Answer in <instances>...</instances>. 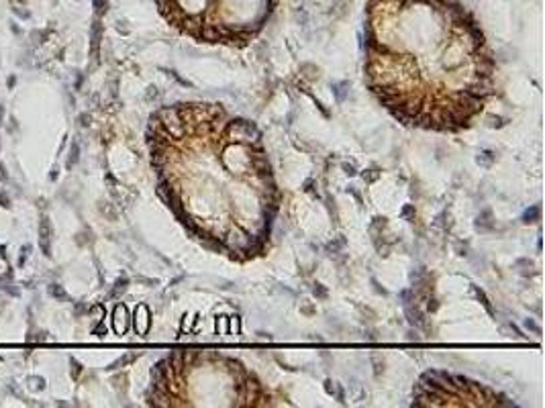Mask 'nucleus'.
I'll return each mask as SVG.
<instances>
[{
  "label": "nucleus",
  "instance_id": "nucleus-1",
  "mask_svg": "<svg viewBox=\"0 0 545 408\" xmlns=\"http://www.w3.org/2000/svg\"><path fill=\"white\" fill-rule=\"evenodd\" d=\"M160 15L178 31L243 47L270 21L278 0H156Z\"/></svg>",
  "mask_w": 545,
  "mask_h": 408
},
{
  "label": "nucleus",
  "instance_id": "nucleus-2",
  "mask_svg": "<svg viewBox=\"0 0 545 408\" xmlns=\"http://www.w3.org/2000/svg\"><path fill=\"white\" fill-rule=\"evenodd\" d=\"M223 241H225L227 251H239V249H243L245 245H250L254 241V235L247 231V229H243L241 225H237V227L229 229L223 235Z\"/></svg>",
  "mask_w": 545,
  "mask_h": 408
},
{
  "label": "nucleus",
  "instance_id": "nucleus-3",
  "mask_svg": "<svg viewBox=\"0 0 545 408\" xmlns=\"http://www.w3.org/2000/svg\"><path fill=\"white\" fill-rule=\"evenodd\" d=\"M133 325H135V333L139 337H145L147 331H150V325H152V315H150V309L145 304H139L135 309V317H133Z\"/></svg>",
  "mask_w": 545,
  "mask_h": 408
},
{
  "label": "nucleus",
  "instance_id": "nucleus-4",
  "mask_svg": "<svg viewBox=\"0 0 545 408\" xmlns=\"http://www.w3.org/2000/svg\"><path fill=\"white\" fill-rule=\"evenodd\" d=\"M129 325H131V319H129V311L125 304H117L115 311H113V329L117 335H125L129 331Z\"/></svg>",
  "mask_w": 545,
  "mask_h": 408
},
{
  "label": "nucleus",
  "instance_id": "nucleus-5",
  "mask_svg": "<svg viewBox=\"0 0 545 408\" xmlns=\"http://www.w3.org/2000/svg\"><path fill=\"white\" fill-rule=\"evenodd\" d=\"M405 315H407V321L411 327H419V329H425L427 323H425V315L421 313V309L417 306V302L413 304H407L405 306Z\"/></svg>",
  "mask_w": 545,
  "mask_h": 408
},
{
  "label": "nucleus",
  "instance_id": "nucleus-6",
  "mask_svg": "<svg viewBox=\"0 0 545 408\" xmlns=\"http://www.w3.org/2000/svg\"><path fill=\"white\" fill-rule=\"evenodd\" d=\"M476 231L478 233H490V231H494V221H492V211L490 209H482L480 215L476 217Z\"/></svg>",
  "mask_w": 545,
  "mask_h": 408
},
{
  "label": "nucleus",
  "instance_id": "nucleus-7",
  "mask_svg": "<svg viewBox=\"0 0 545 408\" xmlns=\"http://www.w3.org/2000/svg\"><path fill=\"white\" fill-rule=\"evenodd\" d=\"M497 158H499V153L497 151H492V149H482L478 156H476V164L480 166V168H492L494 166V162H497Z\"/></svg>",
  "mask_w": 545,
  "mask_h": 408
},
{
  "label": "nucleus",
  "instance_id": "nucleus-8",
  "mask_svg": "<svg viewBox=\"0 0 545 408\" xmlns=\"http://www.w3.org/2000/svg\"><path fill=\"white\" fill-rule=\"evenodd\" d=\"M470 290H472V294L476 296V300H478V302H480V304L484 306V309H486V313H488L490 317H494V315H497V313H494V306H492L490 298L486 296V292H484L482 288H478V286H474V284H472V288H470Z\"/></svg>",
  "mask_w": 545,
  "mask_h": 408
},
{
  "label": "nucleus",
  "instance_id": "nucleus-9",
  "mask_svg": "<svg viewBox=\"0 0 545 408\" xmlns=\"http://www.w3.org/2000/svg\"><path fill=\"white\" fill-rule=\"evenodd\" d=\"M350 88H352V84L348 80H341V82H333L331 84V90H333V96H335L337 102H343L345 98H348Z\"/></svg>",
  "mask_w": 545,
  "mask_h": 408
},
{
  "label": "nucleus",
  "instance_id": "nucleus-10",
  "mask_svg": "<svg viewBox=\"0 0 545 408\" xmlns=\"http://www.w3.org/2000/svg\"><path fill=\"white\" fill-rule=\"evenodd\" d=\"M525 225H533L537 221H541V207L539 204H533V207H529L525 213H523V219H521Z\"/></svg>",
  "mask_w": 545,
  "mask_h": 408
},
{
  "label": "nucleus",
  "instance_id": "nucleus-11",
  "mask_svg": "<svg viewBox=\"0 0 545 408\" xmlns=\"http://www.w3.org/2000/svg\"><path fill=\"white\" fill-rule=\"evenodd\" d=\"M345 245H348V239H345L343 235H337L331 243H327V251H329L331 255H339V253L343 251Z\"/></svg>",
  "mask_w": 545,
  "mask_h": 408
},
{
  "label": "nucleus",
  "instance_id": "nucleus-12",
  "mask_svg": "<svg viewBox=\"0 0 545 408\" xmlns=\"http://www.w3.org/2000/svg\"><path fill=\"white\" fill-rule=\"evenodd\" d=\"M127 286H129V280L127 278H119L115 282V288L111 290V298H119L121 294H125L127 292Z\"/></svg>",
  "mask_w": 545,
  "mask_h": 408
},
{
  "label": "nucleus",
  "instance_id": "nucleus-13",
  "mask_svg": "<svg viewBox=\"0 0 545 408\" xmlns=\"http://www.w3.org/2000/svg\"><path fill=\"white\" fill-rule=\"evenodd\" d=\"M101 45V21H96L92 27V54L96 56V49Z\"/></svg>",
  "mask_w": 545,
  "mask_h": 408
},
{
  "label": "nucleus",
  "instance_id": "nucleus-14",
  "mask_svg": "<svg viewBox=\"0 0 545 408\" xmlns=\"http://www.w3.org/2000/svg\"><path fill=\"white\" fill-rule=\"evenodd\" d=\"M380 176H382V172H380L378 168H372V170H366V172L362 174V180H364L366 184H374V182L380 180Z\"/></svg>",
  "mask_w": 545,
  "mask_h": 408
},
{
  "label": "nucleus",
  "instance_id": "nucleus-15",
  "mask_svg": "<svg viewBox=\"0 0 545 408\" xmlns=\"http://www.w3.org/2000/svg\"><path fill=\"white\" fill-rule=\"evenodd\" d=\"M401 217L409 223H415V217H417V211H415V204H405L401 209Z\"/></svg>",
  "mask_w": 545,
  "mask_h": 408
},
{
  "label": "nucleus",
  "instance_id": "nucleus-16",
  "mask_svg": "<svg viewBox=\"0 0 545 408\" xmlns=\"http://www.w3.org/2000/svg\"><path fill=\"white\" fill-rule=\"evenodd\" d=\"M137 357H139L137 353H129V355H125V357H121V360H117L115 364H111V366H109L107 370H117V368H123L125 364H129V362H135V360H137Z\"/></svg>",
  "mask_w": 545,
  "mask_h": 408
},
{
  "label": "nucleus",
  "instance_id": "nucleus-17",
  "mask_svg": "<svg viewBox=\"0 0 545 408\" xmlns=\"http://www.w3.org/2000/svg\"><path fill=\"white\" fill-rule=\"evenodd\" d=\"M507 123H509V119H503V117H497V115L488 117V127H492V129H503V127H507Z\"/></svg>",
  "mask_w": 545,
  "mask_h": 408
},
{
  "label": "nucleus",
  "instance_id": "nucleus-18",
  "mask_svg": "<svg viewBox=\"0 0 545 408\" xmlns=\"http://www.w3.org/2000/svg\"><path fill=\"white\" fill-rule=\"evenodd\" d=\"M303 190H305L307 194H313L315 198H319V194H317V180H315V178H307V180L303 182Z\"/></svg>",
  "mask_w": 545,
  "mask_h": 408
},
{
  "label": "nucleus",
  "instance_id": "nucleus-19",
  "mask_svg": "<svg viewBox=\"0 0 545 408\" xmlns=\"http://www.w3.org/2000/svg\"><path fill=\"white\" fill-rule=\"evenodd\" d=\"M313 296L315 298H319V300H327V296H329V290L323 286V284H313Z\"/></svg>",
  "mask_w": 545,
  "mask_h": 408
},
{
  "label": "nucleus",
  "instance_id": "nucleus-20",
  "mask_svg": "<svg viewBox=\"0 0 545 408\" xmlns=\"http://www.w3.org/2000/svg\"><path fill=\"white\" fill-rule=\"evenodd\" d=\"M78 158H80V147H78V143H72V151H70V160H68V170H72V168L76 166V162H78Z\"/></svg>",
  "mask_w": 545,
  "mask_h": 408
},
{
  "label": "nucleus",
  "instance_id": "nucleus-21",
  "mask_svg": "<svg viewBox=\"0 0 545 408\" xmlns=\"http://www.w3.org/2000/svg\"><path fill=\"white\" fill-rule=\"evenodd\" d=\"M401 300H403V306H407V304H413V302H417V298H415V290H413V288H407V290H403V292H401Z\"/></svg>",
  "mask_w": 545,
  "mask_h": 408
},
{
  "label": "nucleus",
  "instance_id": "nucleus-22",
  "mask_svg": "<svg viewBox=\"0 0 545 408\" xmlns=\"http://www.w3.org/2000/svg\"><path fill=\"white\" fill-rule=\"evenodd\" d=\"M227 323H229V331H231L233 335H239V333H241V319H239L237 315H233L231 319H227Z\"/></svg>",
  "mask_w": 545,
  "mask_h": 408
},
{
  "label": "nucleus",
  "instance_id": "nucleus-23",
  "mask_svg": "<svg viewBox=\"0 0 545 408\" xmlns=\"http://www.w3.org/2000/svg\"><path fill=\"white\" fill-rule=\"evenodd\" d=\"M384 227H386V217H374L372 225H370V231L376 233V231H382Z\"/></svg>",
  "mask_w": 545,
  "mask_h": 408
},
{
  "label": "nucleus",
  "instance_id": "nucleus-24",
  "mask_svg": "<svg viewBox=\"0 0 545 408\" xmlns=\"http://www.w3.org/2000/svg\"><path fill=\"white\" fill-rule=\"evenodd\" d=\"M523 325H525V329H527V331H531L533 335L541 337V327H539V325H537L533 319H525V323H523Z\"/></svg>",
  "mask_w": 545,
  "mask_h": 408
},
{
  "label": "nucleus",
  "instance_id": "nucleus-25",
  "mask_svg": "<svg viewBox=\"0 0 545 408\" xmlns=\"http://www.w3.org/2000/svg\"><path fill=\"white\" fill-rule=\"evenodd\" d=\"M341 170H343V174H345V176H350V178L358 176V168H356L354 164H348V162H343V164H341Z\"/></svg>",
  "mask_w": 545,
  "mask_h": 408
},
{
  "label": "nucleus",
  "instance_id": "nucleus-26",
  "mask_svg": "<svg viewBox=\"0 0 545 408\" xmlns=\"http://www.w3.org/2000/svg\"><path fill=\"white\" fill-rule=\"evenodd\" d=\"M335 398H337V402L339 404H345L348 400H345V388L341 386V384H335V394H333Z\"/></svg>",
  "mask_w": 545,
  "mask_h": 408
},
{
  "label": "nucleus",
  "instance_id": "nucleus-27",
  "mask_svg": "<svg viewBox=\"0 0 545 408\" xmlns=\"http://www.w3.org/2000/svg\"><path fill=\"white\" fill-rule=\"evenodd\" d=\"M107 7H109V0H94V9H96L98 15L107 13Z\"/></svg>",
  "mask_w": 545,
  "mask_h": 408
},
{
  "label": "nucleus",
  "instance_id": "nucleus-28",
  "mask_svg": "<svg viewBox=\"0 0 545 408\" xmlns=\"http://www.w3.org/2000/svg\"><path fill=\"white\" fill-rule=\"evenodd\" d=\"M425 302H427V313H437V309H439V302H437V298L429 296Z\"/></svg>",
  "mask_w": 545,
  "mask_h": 408
},
{
  "label": "nucleus",
  "instance_id": "nucleus-29",
  "mask_svg": "<svg viewBox=\"0 0 545 408\" xmlns=\"http://www.w3.org/2000/svg\"><path fill=\"white\" fill-rule=\"evenodd\" d=\"M49 294L52 296H56V298H66V292L58 286V284H54V286H49Z\"/></svg>",
  "mask_w": 545,
  "mask_h": 408
},
{
  "label": "nucleus",
  "instance_id": "nucleus-30",
  "mask_svg": "<svg viewBox=\"0 0 545 408\" xmlns=\"http://www.w3.org/2000/svg\"><path fill=\"white\" fill-rule=\"evenodd\" d=\"M348 194H352V196H354V198L358 200V204H360V207H364V198H362V194H360V192L356 190V186H348Z\"/></svg>",
  "mask_w": 545,
  "mask_h": 408
},
{
  "label": "nucleus",
  "instance_id": "nucleus-31",
  "mask_svg": "<svg viewBox=\"0 0 545 408\" xmlns=\"http://www.w3.org/2000/svg\"><path fill=\"white\" fill-rule=\"evenodd\" d=\"M92 315L96 317V321H103V317H105V306H101V304H96L94 309H92Z\"/></svg>",
  "mask_w": 545,
  "mask_h": 408
},
{
  "label": "nucleus",
  "instance_id": "nucleus-32",
  "mask_svg": "<svg viewBox=\"0 0 545 408\" xmlns=\"http://www.w3.org/2000/svg\"><path fill=\"white\" fill-rule=\"evenodd\" d=\"M170 76H172V78H174L176 82H180L182 86H186V88H192V84H190L188 80H184V78H182V76H180L178 72H174V70H172V72H170Z\"/></svg>",
  "mask_w": 545,
  "mask_h": 408
},
{
  "label": "nucleus",
  "instance_id": "nucleus-33",
  "mask_svg": "<svg viewBox=\"0 0 545 408\" xmlns=\"http://www.w3.org/2000/svg\"><path fill=\"white\" fill-rule=\"evenodd\" d=\"M92 333H94L96 337H105V335H107V327H105L101 321H98V327H94V331H92Z\"/></svg>",
  "mask_w": 545,
  "mask_h": 408
},
{
  "label": "nucleus",
  "instance_id": "nucleus-34",
  "mask_svg": "<svg viewBox=\"0 0 545 408\" xmlns=\"http://www.w3.org/2000/svg\"><path fill=\"white\" fill-rule=\"evenodd\" d=\"M158 94H160V92H158V88H156V86H150V88H147L145 98H147V100H154V98H158Z\"/></svg>",
  "mask_w": 545,
  "mask_h": 408
},
{
  "label": "nucleus",
  "instance_id": "nucleus-35",
  "mask_svg": "<svg viewBox=\"0 0 545 408\" xmlns=\"http://www.w3.org/2000/svg\"><path fill=\"white\" fill-rule=\"evenodd\" d=\"M325 392H327L329 396L335 394V382H333V380H325Z\"/></svg>",
  "mask_w": 545,
  "mask_h": 408
},
{
  "label": "nucleus",
  "instance_id": "nucleus-36",
  "mask_svg": "<svg viewBox=\"0 0 545 408\" xmlns=\"http://www.w3.org/2000/svg\"><path fill=\"white\" fill-rule=\"evenodd\" d=\"M515 266H519V268H523V266H525V268H533V262L527 260V258H521V260L515 262Z\"/></svg>",
  "mask_w": 545,
  "mask_h": 408
},
{
  "label": "nucleus",
  "instance_id": "nucleus-37",
  "mask_svg": "<svg viewBox=\"0 0 545 408\" xmlns=\"http://www.w3.org/2000/svg\"><path fill=\"white\" fill-rule=\"evenodd\" d=\"M301 313H303V315H309V317H311V315H315V309H313L311 304H305V306H301Z\"/></svg>",
  "mask_w": 545,
  "mask_h": 408
},
{
  "label": "nucleus",
  "instance_id": "nucleus-38",
  "mask_svg": "<svg viewBox=\"0 0 545 408\" xmlns=\"http://www.w3.org/2000/svg\"><path fill=\"white\" fill-rule=\"evenodd\" d=\"M509 327H511V331H513V333H515V335L519 337V339H525V335L521 333V329H519V327H517L515 323H509Z\"/></svg>",
  "mask_w": 545,
  "mask_h": 408
},
{
  "label": "nucleus",
  "instance_id": "nucleus-39",
  "mask_svg": "<svg viewBox=\"0 0 545 408\" xmlns=\"http://www.w3.org/2000/svg\"><path fill=\"white\" fill-rule=\"evenodd\" d=\"M70 364L74 366V370H72V376H74V378H78V376H80V370H82V368H80V364H78L76 360H72Z\"/></svg>",
  "mask_w": 545,
  "mask_h": 408
},
{
  "label": "nucleus",
  "instance_id": "nucleus-40",
  "mask_svg": "<svg viewBox=\"0 0 545 408\" xmlns=\"http://www.w3.org/2000/svg\"><path fill=\"white\" fill-rule=\"evenodd\" d=\"M137 282L147 284V286H158V280H147V278H137Z\"/></svg>",
  "mask_w": 545,
  "mask_h": 408
},
{
  "label": "nucleus",
  "instance_id": "nucleus-41",
  "mask_svg": "<svg viewBox=\"0 0 545 408\" xmlns=\"http://www.w3.org/2000/svg\"><path fill=\"white\" fill-rule=\"evenodd\" d=\"M372 284H374V290H376V292H378V294H382V296H386V294H388V292H386V290H384V288H380V284H378V282H376V280H372Z\"/></svg>",
  "mask_w": 545,
  "mask_h": 408
},
{
  "label": "nucleus",
  "instance_id": "nucleus-42",
  "mask_svg": "<svg viewBox=\"0 0 545 408\" xmlns=\"http://www.w3.org/2000/svg\"><path fill=\"white\" fill-rule=\"evenodd\" d=\"M217 331H221V333L227 331V317H221V327L217 325Z\"/></svg>",
  "mask_w": 545,
  "mask_h": 408
},
{
  "label": "nucleus",
  "instance_id": "nucleus-43",
  "mask_svg": "<svg viewBox=\"0 0 545 408\" xmlns=\"http://www.w3.org/2000/svg\"><path fill=\"white\" fill-rule=\"evenodd\" d=\"M80 125H82V127H88V125H90V115H82V117H80Z\"/></svg>",
  "mask_w": 545,
  "mask_h": 408
},
{
  "label": "nucleus",
  "instance_id": "nucleus-44",
  "mask_svg": "<svg viewBox=\"0 0 545 408\" xmlns=\"http://www.w3.org/2000/svg\"><path fill=\"white\" fill-rule=\"evenodd\" d=\"M0 180H3V182H7V180H9L7 170H5V166H3V164H0Z\"/></svg>",
  "mask_w": 545,
  "mask_h": 408
},
{
  "label": "nucleus",
  "instance_id": "nucleus-45",
  "mask_svg": "<svg viewBox=\"0 0 545 408\" xmlns=\"http://www.w3.org/2000/svg\"><path fill=\"white\" fill-rule=\"evenodd\" d=\"M409 339H415V341H419V339H421L419 331H413V329H411V331H409Z\"/></svg>",
  "mask_w": 545,
  "mask_h": 408
},
{
  "label": "nucleus",
  "instance_id": "nucleus-46",
  "mask_svg": "<svg viewBox=\"0 0 545 408\" xmlns=\"http://www.w3.org/2000/svg\"><path fill=\"white\" fill-rule=\"evenodd\" d=\"M182 280H184V276H178V278H174V280H172V284H170V286H174V284H178V282H182Z\"/></svg>",
  "mask_w": 545,
  "mask_h": 408
},
{
  "label": "nucleus",
  "instance_id": "nucleus-47",
  "mask_svg": "<svg viewBox=\"0 0 545 408\" xmlns=\"http://www.w3.org/2000/svg\"><path fill=\"white\" fill-rule=\"evenodd\" d=\"M258 335H260L262 339H272V335H270V333H258Z\"/></svg>",
  "mask_w": 545,
  "mask_h": 408
},
{
  "label": "nucleus",
  "instance_id": "nucleus-48",
  "mask_svg": "<svg viewBox=\"0 0 545 408\" xmlns=\"http://www.w3.org/2000/svg\"><path fill=\"white\" fill-rule=\"evenodd\" d=\"M292 121H294V113L288 115V125H292Z\"/></svg>",
  "mask_w": 545,
  "mask_h": 408
}]
</instances>
